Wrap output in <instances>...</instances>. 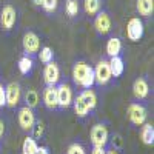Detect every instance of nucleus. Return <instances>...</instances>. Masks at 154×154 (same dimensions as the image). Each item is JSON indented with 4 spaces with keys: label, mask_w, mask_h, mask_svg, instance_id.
<instances>
[{
    "label": "nucleus",
    "mask_w": 154,
    "mask_h": 154,
    "mask_svg": "<svg viewBox=\"0 0 154 154\" xmlns=\"http://www.w3.org/2000/svg\"><path fill=\"white\" fill-rule=\"evenodd\" d=\"M106 151L102 148V146H94V149H93V152L91 154H105Z\"/></svg>",
    "instance_id": "nucleus-31"
},
{
    "label": "nucleus",
    "mask_w": 154,
    "mask_h": 154,
    "mask_svg": "<svg viewBox=\"0 0 154 154\" xmlns=\"http://www.w3.org/2000/svg\"><path fill=\"white\" fill-rule=\"evenodd\" d=\"M40 6L46 12H54L59 6V0H40Z\"/></svg>",
    "instance_id": "nucleus-27"
},
{
    "label": "nucleus",
    "mask_w": 154,
    "mask_h": 154,
    "mask_svg": "<svg viewBox=\"0 0 154 154\" xmlns=\"http://www.w3.org/2000/svg\"><path fill=\"white\" fill-rule=\"evenodd\" d=\"M23 49H25V53H26V56L38 53V49H40V38H38V35L35 32H32V31L25 32V35H23Z\"/></svg>",
    "instance_id": "nucleus-8"
},
{
    "label": "nucleus",
    "mask_w": 154,
    "mask_h": 154,
    "mask_svg": "<svg viewBox=\"0 0 154 154\" xmlns=\"http://www.w3.org/2000/svg\"><path fill=\"white\" fill-rule=\"evenodd\" d=\"M83 8L89 16H96L102 8V0H85Z\"/></svg>",
    "instance_id": "nucleus-21"
},
{
    "label": "nucleus",
    "mask_w": 154,
    "mask_h": 154,
    "mask_svg": "<svg viewBox=\"0 0 154 154\" xmlns=\"http://www.w3.org/2000/svg\"><path fill=\"white\" fill-rule=\"evenodd\" d=\"M65 11L69 17H74L79 14V2L77 0H66L65 2Z\"/></svg>",
    "instance_id": "nucleus-26"
},
{
    "label": "nucleus",
    "mask_w": 154,
    "mask_h": 154,
    "mask_svg": "<svg viewBox=\"0 0 154 154\" xmlns=\"http://www.w3.org/2000/svg\"><path fill=\"white\" fill-rule=\"evenodd\" d=\"M6 103H5V88H3V85L0 83V108L2 106H5Z\"/></svg>",
    "instance_id": "nucleus-30"
},
{
    "label": "nucleus",
    "mask_w": 154,
    "mask_h": 154,
    "mask_svg": "<svg viewBox=\"0 0 154 154\" xmlns=\"http://www.w3.org/2000/svg\"><path fill=\"white\" fill-rule=\"evenodd\" d=\"M111 69H109V63L108 60H100L96 68H94V83L97 85H106L111 80Z\"/></svg>",
    "instance_id": "nucleus-3"
},
{
    "label": "nucleus",
    "mask_w": 154,
    "mask_h": 154,
    "mask_svg": "<svg viewBox=\"0 0 154 154\" xmlns=\"http://www.w3.org/2000/svg\"><path fill=\"white\" fill-rule=\"evenodd\" d=\"M72 105H74V111H75V114L79 116V117H86L88 116V112H89V109H88V106H86V103L83 102V99L80 97V94L77 96L75 99H72Z\"/></svg>",
    "instance_id": "nucleus-20"
},
{
    "label": "nucleus",
    "mask_w": 154,
    "mask_h": 154,
    "mask_svg": "<svg viewBox=\"0 0 154 154\" xmlns=\"http://www.w3.org/2000/svg\"><path fill=\"white\" fill-rule=\"evenodd\" d=\"M35 154H49V152H48V149L45 146H38V149H37Z\"/></svg>",
    "instance_id": "nucleus-32"
},
{
    "label": "nucleus",
    "mask_w": 154,
    "mask_h": 154,
    "mask_svg": "<svg viewBox=\"0 0 154 154\" xmlns=\"http://www.w3.org/2000/svg\"><path fill=\"white\" fill-rule=\"evenodd\" d=\"M25 102H26V106L28 108H35L38 105V93L35 89H28L26 94H25Z\"/></svg>",
    "instance_id": "nucleus-24"
},
{
    "label": "nucleus",
    "mask_w": 154,
    "mask_h": 154,
    "mask_svg": "<svg viewBox=\"0 0 154 154\" xmlns=\"http://www.w3.org/2000/svg\"><path fill=\"white\" fill-rule=\"evenodd\" d=\"M43 103L49 109L57 108V88H56V85H48L45 88V91H43Z\"/></svg>",
    "instance_id": "nucleus-13"
},
{
    "label": "nucleus",
    "mask_w": 154,
    "mask_h": 154,
    "mask_svg": "<svg viewBox=\"0 0 154 154\" xmlns=\"http://www.w3.org/2000/svg\"><path fill=\"white\" fill-rule=\"evenodd\" d=\"M32 3H34L35 6H40V0H32Z\"/></svg>",
    "instance_id": "nucleus-34"
},
{
    "label": "nucleus",
    "mask_w": 154,
    "mask_h": 154,
    "mask_svg": "<svg viewBox=\"0 0 154 154\" xmlns=\"http://www.w3.org/2000/svg\"><path fill=\"white\" fill-rule=\"evenodd\" d=\"M32 130H34V136L35 137H40L43 134V125L40 122H35V125L32 126Z\"/></svg>",
    "instance_id": "nucleus-29"
},
{
    "label": "nucleus",
    "mask_w": 154,
    "mask_h": 154,
    "mask_svg": "<svg viewBox=\"0 0 154 154\" xmlns=\"http://www.w3.org/2000/svg\"><path fill=\"white\" fill-rule=\"evenodd\" d=\"M38 59H40L42 63H49V62H53L54 59V53H53V49H51L49 46H43L40 49V53H38Z\"/></svg>",
    "instance_id": "nucleus-25"
},
{
    "label": "nucleus",
    "mask_w": 154,
    "mask_h": 154,
    "mask_svg": "<svg viewBox=\"0 0 154 154\" xmlns=\"http://www.w3.org/2000/svg\"><path fill=\"white\" fill-rule=\"evenodd\" d=\"M60 79V68L57 66V63L49 62L46 63V66L43 69V80L46 85H56Z\"/></svg>",
    "instance_id": "nucleus-12"
},
{
    "label": "nucleus",
    "mask_w": 154,
    "mask_h": 154,
    "mask_svg": "<svg viewBox=\"0 0 154 154\" xmlns=\"http://www.w3.org/2000/svg\"><path fill=\"white\" fill-rule=\"evenodd\" d=\"M128 117H130L131 123L140 126L146 122V109L140 103H131L128 106Z\"/></svg>",
    "instance_id": "nucleus-7"
},
{
    "label": "nucleus",
    "mask_w": 154,
    "mask_h": 154,
    "mask_svg": "<svg viewBox=\"0 0 154 154\" xmlns=\"http://www.w3.org/2000/svg\"><path fill=\"white\" fill-rule=\"evenodd\" d=\"M17 119H19V125L23 128V130H32V126L35 125V116L32 112L31 108L28 106H23L19 109V116H17Z\"/></svg>",
    "instance_id": "nucleus-11"
},
{
    "label": "nucleus",
    "mask_w": 154,
    "mask_h": 154,
    "mask_svg": "<svg viewBox=\"0 0 154 154\" xmlns=\"http://www.w3.org/2000/svg\"><path fill=\"white\" fill-rule=\"evenodd\" d=\"M133 94L136 99H146L149 94V86L145 79H136L133 83Z\"/></svg>",
    "instance_id": "nucleus-14"
},
{
    "label": "nucleus",
    "mask_w": 154,
    "mask_h": 154,
    "mask_svg": "<svg viewBox=\"0 0 154 154\" xmlns=\"http://www.w3.org/2000/svg\"><path fill=\"white\" fill-rule=\"evenodd\" d=\"M120 51H122V42H120V38L111 37L109 40L106 42V54L109 57H116V56L120 54Z\"/></svg>",
    "instance_id": "nucleus-16"
},
{
    "label": "nucleus",
    "mask_w": 154,
    "mask_h": 154,
    "mask_svg": "<svg viewBox=\"0 0 154 154\" xmlns=\"http://www.w3.org/2000/svg\"><path fill=\"white\" fill-rule=\"evenodd\" d=\"M17 22V11L12 5H5L0 11V26L3 31H11Z\"/></svg>",
    "instance_id": "nucleus-2"
},
{
    "label": "nucleus",
    "mask_w": 154,
    "mask_h": 154,
    "mask_svg": "<svg viewBox=\"0 0 154 154\" xmlns=\"http://www.w3.org/2000/svg\"><path fill=\"white\" fill-rule=\"evenodd\" d=\"M3 133H5V123H3L2 119H0V137L3 136Z\"/></svg>",
    "instance_id": "nucleus-33"
},
{
    "label": "nucleus",
    "mask_w": 154,
    "mask_h": 154,
    "mask_svg": "<svg viewBox=\"0 0 154 154\" xmlns=\"http://www.w3.org/2000/svg\"><path fill=\"white\" fill-rule=\"evenodd\" d=\"M105 154H119V152H117V151H114V149H112V151H106Z\"/></svg>",
    "instance_id": "nucleus-35"
},
{
    "label": "nucleus",
    "mask_w": 154,
    "mask_h": 154,
    "mask_svg": "<svg viewBox=\"0 0 154 154\" xmlns=\"http://www.w3.org/2000/svg\"><path fill=\"white\" fill-rule=\"evenodd\" d=\"M143 35V22L139 17H133L128 20L126 25V37L131 42H139Z\"/></svg>",
    "instance_id": "nucleus-4"
},
{
    "label": "nucleus",
    "mask_w": 154,
    "mask_h": 154,
    "mask_svg": "<svg viewBox=\"0 0 154 154\" xmlns=\"http://www.w3.org/2000/svg\"><path fill=\"white\" fill-rule=\"evenodd\" d=\"M91 143L94 146H102V148L108 143V130L105 125L97 123L91 128Z\"/></svg>",
    "instance_id": "nucleus-6"
},
{
    "label": "nucleus",
    "mask_w": 154,
    "mask_h": 154,
    "mask_svg": "<svg viewBox=\"0 0 154 154\" xmlns=\"http://www.w3.org/2000/svg\"><path fill=\"white\" fill-rule=\"evenodd\" d=\"M32 66H34V62H32V59L29 57V56H23V57H20V60H19V71L22 72V74H29L31 72V69H32Z\"/></svg>",
    "instance_id": "nucleus-22"
},
{
    "label": "nucleus",
    "mask_w": 154,
    "mask_h": 154,
    "mask_svg": "<svg viewBox=\"0 0 154 154\" xmlns=\"http://www.w3.org/2000/svg\"><path fill=\"white\" fill-rule=\"evenodd\" d=\"M111 17L106 11H99L96 14V19H94V28L99 34H106L111 31Z\"/></svg>",
    "instance_id": "nucleus-10"
},
{
    "label": "nucleus",
    "mask_w": 154,
    "mask_h": 154,
    "mask_svg": "<svg viewBox=\"0 0 154 154\" xmlns=\"http://www.w3.org/2000/svg\"><path fill=\"white\" fill-rule=\"evenodd\" d=\"M80 97L83 99V102L86 103V106H88L89 111L96 108V105H97V94L93 91L91 88H89V89H85L83 93H80Z\"/></svg>",
    "instance_id": "nucleus-19"
},
{
    "label": "nucleus",
    "mask_w": 154,
    "mask_h": 154,
    "mask_svg": "<svg viewBox=\"0 0 154 154\" xmlns=\"http://www.w3.org/2000/svg\"><path fill=\"white\" fill-rule=\"evenodd\" d=\"M140 139L145 145H152L154 143V128L151 123H143L142 130H140Z\"/></svg>",
    "instance_id": "nucleus-18"
},
{
    "label": "nucleus",
    "mask_w": 154,
    "mask_h": 154,
    "mask_svg": "<svg viewBox=\"0 0 154 154\" xmlns=\"http://www.w3.org/2000/svg\"><path fill=\"white\" fill-rule=\"evenodd\" d=\"M136 8L142 17H149L154 12V0H137Z\"/></svg>",
    "instance_id": "nucleus-15"
},
{
    "label": "nucleus",
    "mask_w": 154,
    "mask_h": 154,
    "mask_svg": "<svg viewBox=\"0 0 154 154\" xmlns=\"http://www.w3.org/2000/svg\"><path fill=\"white\" fill-rule=\"evenodd\" d=\"M109 63V69H111V75L112 77H120L123 74V69H125V65H123V60L116 56V57H111V60L108 62Z\"/></svg>",
    "instance_id": "nucleus-17"
},
{
    "label": "nucleus",
    "mask_w": 154,
    "mask_h": 154,
    "mask_svg": "<svg viewBox=\"0 0 154 154\" xmlns=\"http://www.w3.org/2000/svg\"><path fill=\"white\" fill-rule=\"evenodd\" d=\"M20 97H22V89H20V85L19 83L12 82V83H9L5 88V103L9 108L17 106L19 102H20Z\"/></svg>",
    "instance_id": "nucleus-5"
},
{
    "label": "nucleus",
    "mask_w": 154,
    "mask_h": 154,
    "mask_svg": "<svg viewBox=\"0 0 154 154\" xmlns=\"http://www.w3.org/2000/svg\"><path fill=\"white\" fill-rule=\"evenodd\" d=\"M71 105H72V89L66 83L59 85L57 86V106L68 108Z\"/></svg>",
    "instance_id": "nucleus-9"
},
{
    "label": "nucleus",
    "mask_w": 154,
    "mask_h": 154,
    "mask_svg": "<svg viewBox=\"0 0 154 154\" xmlns=\"http://www.w3.org/2000/svg\"><path fill=\"white\" fill-rule=\"evenodd\" d=\"M72 79L79 86L89 89L94 85V69L85 62H75L72 68Z\"/></svg>",
    "instance_id": "nucleus-1"
},
{
    "label": "nucleus",
    "mask_w": 154,
    "mask_h": 154,
    "mask_svg": "<svg viewBox=\"0 0 154 154\" xmlns=\"http://www.w3.org/2000/svg\"><path fill=\"white\" fill-rule=\"evenodd\" d=\"M38 149V145L35 142V139L32 137H26L23 140V145H22V151L23 154H35Z\"/></svg>",
    "instance_id": "nucleus-23"
},
{
    "label": "nucleus",
    "mask_w": 154,
    "mask_h": 154,
    "mask_svg": "<svg viewBox=\"0 0 154 154\" xmlns=\"http://www.w3.org/2000/svg\"><path fill=\"white\" fill-rule=\"evenodd\" d=\"M66 154H86L85 152V148L79 143H72L69 148H68V152Z\"/></svg>",
    "instance_id": "nucleus-28"
}]
</instances>
